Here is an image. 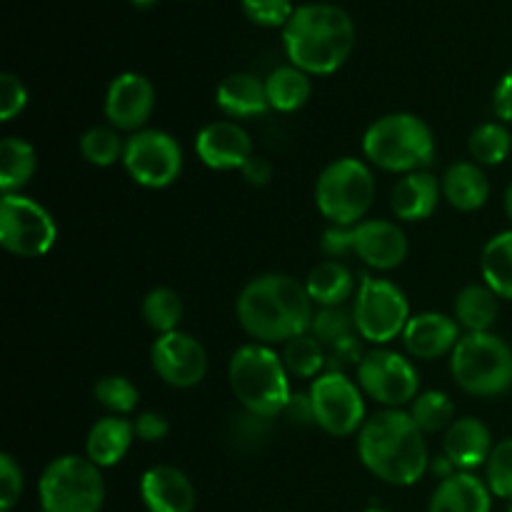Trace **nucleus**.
<instances>
[{
    "mask_svg": "<svg viewBox=\"0 0 512 512\" xmlns=\"http://www.w3.org/2000/svg\"><path fill=\"white\" fill-rule=\"evenodd\" d=\"M313 300L308 288L290 275H260L238 295V320L258 343H288L310 333Z\"/></svg>",
    "mask_w": 512,
    "mask_h": 512,
    "instance_id": "obj_1",
    "label": "nucleus"
},
{
    "mask_svg": "<svg viewBox=\"0 0 512 512\" xmlns=\"http://www.w3.org/2000/svg\"><path fill=\"white\" fill-rule=\"evenodd\" d=\"M358 453L365 468L388 485H415L430 468L423 430L410 413L388 408L365 420L360 428Z\"/></svg>",
    "mask_w": 512,
    "mask_h": 512,
    "instance_id": "obj_2",
    "label": "nucleus"
},
{
    "mask_svg": "<svg viewBox=\"0 0 512 512\" xmlns=\"http://www.w3.org/2000/svg\"><path fill=\"white\" fill-rule=\"evenodd\" d=\"M283 43L290 65L308 75H330L353 53V18L340 5L305 3L283 28Z\"/></svg>",
    "mask_w": 512,
    "mask_h": 512,
    "instance_id": "obj_3",
    "label": "nucleus"
},
{
    "mask_svg": "<svg viewBox=\"0 0 512 512\" xmlns=\"http://www.w3.org/2000/svg\"><path fill=\"white\" fill-rule=\"evenodd\" d=\"M228 378L240 405L258 418L270 420L280 415L293 395L283 358L263 343L235 350L228 365Z\"/></svg>",
    "mask_w": 512,
    "mask_h": 512,
    "instance_id": "obj_4",
    "label": "nucleus"
},
{
    "mask_svg": "<svg viewBox=\"0 0 512 512\" xmlns=\"http://www.w3.org/2000/svg\"><path fill=\"white\" fill-rule=\"evenodd\" d=\"M365 158L390 173H418L435 158L433 130L413 113L375 120L363 138Z\"/></svg>",
    "mask_w": 512,
    "mask_h": 512,
    "instance_id": "obj_5",
    "label": "nucleus"
},
{
    "mask_svg": "<svg viewBox=\"0 0 512 512\" xmlns=\"http://www.w3.org/2000/svg\"><path fill=\"white\" fill-rule=\"evenodd\" d=\"M460 390L490 398L512 388V348L500 335L465 333L450 358Z\"/></svg>",
    "mask_w": 512,
    "mask_h": 512,
    "instance_id": "obj_6",
    "label": "nucleus"
},
{
    "mask_svg": "<svg viewBox=\"0 0 512 512\" xmlns=\"http://www.w3.org/2000/svg\"><path fill=\"white\" fill-rule=\"evenodd\" d=\"M40 508L43 512H100L105 483L100 468L80 455L50 460L40 475Z\"/></svg>",
    "mask_w": 512,
    "mask_h": 512,
    "instance_id": "obj_7",
    "label": "nucleus"
},
{
    "mask_svg": "<svg viewBox=\"0 0 512 512\" xmlns=\"http://www.w3.org/2000/svg\"><path fill=\"white\" fill-rule=\"evenodd\" d=\"M375 198V178L358 158L333 160L315 185L318 210L333 225H358Z\"/></svg>",
    "mask_w": 512,
    "mask_h": 512,
    "instance_id": "obj_8",
    "label": "nucleus"
},
{
    "mask_svg": "<svg viewBox=\"0 0 512 512\" xmlns=\"http://www.w3.org/2000/svg\"><path fill=\"white\" fill-rule=\"evenodd\" d=\"M355 330L368 343L385 345L403 335L410 315L408 298L395 283L385 278L363 275L353 303Z\"/></svg>",
    "mask_w": 512,
    "mask_h": 512,
    "instance_id": "obj_9",
    "label": "nucleus"
},
{
    "mask_svg": "<svg viewBox=\"0 0 512 512\" xmlns=\"http://www.w3.org/2000/svg\"><path fill=\"white\" fill-rule=\"evenodd\" d=\"M58 238L53 215L35 200L8 193L0 200V243L18 258H40Z\"/></svg>",
    "mask_w": 512,
    "mask_h": 512,
    "instance_id": "obj_10",
    "label": "nucleus"
},
{
    "mask_svg": "<svg viewBox=\"0 0 512 512\" xmlns=\"http://www.w3.org/2000/svg\"><path fill=\"white\" fill-rule=\"evenodd\" d=\"M123 165L143 188H168L180 178L183 150L165 130H138L125 140Z\"/></svg>",
    "mask_w": 512,
    "mask_h": 512,
    "instance_id": "obj_11",
    "label": "nucleus"
},
{
    "mask_svg": "<svg viewBox=\"0 0 512 512\" xmlns=\"http://www.w3.org/2000/svg\"><path fill=\"white\" fill-rule=\"evenodd\" d=\"M315 425L335 438H348L365 425V403L360 388L345 373H323L310 388Z\"/></svg>",
    "mask_w": 512,
    "mask_h": 512,
    "instance_id": "obj_12",
    "label": "nucleus"
},
{
    "mask_svg": "<svg viewBox=\"0 0 512 512\" xmlns=\"http://www.w3.org/2000/svg\"><path fill=\"white\" fill-rule=\"evenodd\" d=\"M358 383L368 398L400 408L418 398L420 378L415 365L395 350H373L358 365Z\"/></svg>",
    "mask_w": 512,
    "mask_h": 512,
    "instance_id": "obj_13",
    "label": "nucleus"
},
{
    "mask_svg": "<svg viewBox=\"0 0 512 512\" xmlns=\"http://www.w3.org/2000/svg\"><path fill=\"white\" fill-rule=\"evenodd\" d=\"M153 370L173 388H193L208 373V353L188 333H165L150 348Z\"/></svg>",
    "mask_w": 512,
    "mask_h": 512,
    "instance_id": "obj_14",
    "label": "nucleus"
},
{
    "mask_svg": "<svg viewBox=\"0 0 512 512\" xmlns=\"http://www.w3.org/2000/svg\"><path fill=\"white\" fill-rule=\"evenodd\" d=\"M155 108V90L145 75L120 73L105 93V118L115 130L138 133Z\"/></svg>",
    "mask_w": 512,
    "mask_h": 512,
    "instance_id": "obj_15",
    "label": "nucleus"
},
{
    "mask_svg": "<svg viewBox=\"0 0 512 512\" xmlns=\"http://www.w3.org/2000/svg\"><path fill=\"white\" fill-rule=\"evenodd\" d=\"M195 153L213 170H240L253 158V140L233 120H218L200 130Z\"/></svg>",
    "mask_w": 512,
    "mask_h": 512,
    "instance_id": "obj_16",
    "label": "nucleus"
},
{
    "mask_svg": "<svg viewBox=\"0 0 512 512\" xmlns=\"http://www.w3.org/2000/svg\"><path fill=\"white\" fill-rule=\"evenodd\" d=\"M355 253L375 270H393L408 258V238L390 220H363L355 225Z\"/></svg>",
    "mask_w": 512,
    "mask_h": 512,
    "instance_id": "obj_17",
    "label": "nucleus"
},
{
    "mask_svg": "<svg viewBox=\"0 0 512 512\" xmlns=\"http://www.w3.org/2000/svg\"><path fill=\"white\" fill-rule=\"evenodd\" d=\"M460 338L463 335L458 320L443 313L413 315L403 330L405 350L420 360H435L445 353H453Z\"/></svg>",
    "mask_w": 512,
    "mask_h": 512,
    "instance_id": "obj_18",
    "label": "nucleus"
},
{
    "mask_svg": "<svg viewBox=\"0 0 512 512\" xmlns=\"http://www.w3.org/2000/svg\"><path fill=\"white\" fill-rule=\"evenodd\" d=\"M140 495L150 512H193L195 488L183 470L155 465L140 480Z\"/></svg>",
    "mask_w": 512,
    "mask_h": 512,
    "instance_id": "obj_19",
    "label": "nucleus"
},
{
    "mask_svg": "<svg viewBox=\"0 0 512 512\" xmlns=\"http://www.w3.org/2000/svg\"><path fill=\"white\" fill-rule=\"evenodd\" d=\"M493 448L488 425L480 423L478 418H460L445 430L443 455H448L455 468L465 470V473L488 463Z\"/></svg>",
    "mask_w": 512,
    "mask_h": 512,
    "instance_id": "obj_20",
    "label": "nucleus"
},
{
    "mask_svg": "<svg viewBox=\"0 0 512 512\" xmlns=\"http://www.w3.org/2000/svg\"><path fill=\"white\" fill-rule=\"evenodd\" d=\"M440 190L443 185L438 178L425 170L418 173H408L390 195V208H393L395 218L405 220V223H415V220H425L435 213L440 203Z\"/></svg>",
    "mask_w": 512,
    "mask_h": 512,
    "instance_id": "obj_21",
    "label": "nucleus"
},
{
    "mask_svg": "<svg viewBox=\"0 0 512 512\" xmlns=\"http://www.w3.org/2000/svg\"><path fill=\"white\" fill-rule=\"evenodd\" d=\"M490 488L473 473L458 470L453 478L443 480L433 493L428 512H490L493 498Z\"/></svg>",
    "mask_w": 512,
    "mask_h": 512,
    "instance_id": "obj_22",
    "label": "nucleus"
},
{
    "mask_svg": "<svg viewBox=\"0 0 512 512\" xmlns=\"http://www.w3.org/2000/svg\"><path fill=\"white\" fill-rule=\"evenodd\" d=\"M215 103L230 118H258L270 108L265 83L250 73L228 75L215 90Z\"/></svg>",
    "mask_w": 512,
    "mask_h": 512,
    "instance_id": "obj_23",
    "label": "nucleus"
},
{
    "mask_svg": "<svg viewBox=\"0 0 512 512\" xmlns=\"http://www.w3.org/2000/svg\"><path fill=\"white\" fill-rule=\"evenodd\" d=\"M440 185H443V198L463 213L480 210L490 198L488 175L478 163H468V160L450 165Z\"/></svg>",
    "mask_w": 512,
    "mask_h": 512,
    "instance_id": "obj_24",
    "label": "nucleus"
},
{
    "mask_svg": "<svg viewBox=\"0 0 512 512\" xmlns=\"http://www.w3.org/2000/svg\"><path fill=\"white\" fill-rule=\"evenodd\" d=\"M133 438V423H128L120 415L103 418L90 428L88 440H85V455L98 468H113V465H118L125 458Z\"/></svg>",
    "mask_w": 512,
    "mask_h": 512,
    "instance_id": "obj_25",
    "label": "nucleus"
},
{
    "mask_svg": "<svg viewBox=\"0 0 512 512\" xmlns=\"http://www.w3.org/2000/svg\"><path fill=\"white\" fill-rule=\"evenodd\" d=\"M310 300L320 308H335L343 305L355 293V278L340 260H323L310 270L305 280Z\"/></svg>",
    "mask_w": 512,
    "mask_h": 512,
    "instance_id": "obj_26",
    "label": "nucleus"
},
{
    "mask_svg": "<svg viewBox=\"0 0 512 512\" xmlns=\"http://www.w3.org/2000/svg\"><path fill=\"white\" fill-rule=\"evenodd\" d=\"M38 168V155L35 148L23 138H5L0 143V190L3 195L18 193L20 188L30 183Z\"/></svg>",
    "mask_w": 512,
    "mask_h": 512,
    "instance_id": "obj_27",
    "label": "nucleus"
},
{
    "mask_svg": "<svg viewBox=\"0 0 512 512\" xmlns=\"http://www.w3.org/2000/svg\"><path fill=\"white\" fill-rule=\"evenodd\" d=\"M498 318V295L488 285H468L455 298V320L468 333H490Z\"/></svg>",
    "mask_w": 512,
    "mask_h": 512,
    "instance_id": "obj_28",
    "label": "nucleus"
},
{
    "mask_svg": "<svg viewBox=\"0 0 512 512\" xmlns=\"http://www.w3.org/2000/svg\"><path fill=\"white\" fill-rule=\"evenodd\" d=\"M265 90H268L270 108L280 110V113H295L308 103L313 88H310V75L305 70L295 68V65H283L268 75Z\"/></svg>",
    "mask_w": 512,
    "mask_h": 512,
    "instance_id": "obj_29",
    "label": "nucleus"
},
{
    "mask_svg": "<svg viewBox=\"0 0 512 512\" xmlns=\"http://www.w3.org/2000/svg\"><path fill=\"white\" fill-rule=\"evenodd\" d=\"M485 285L498 298L512 300V230L498 233L488 240L480 258Z\"/></svg>",
    "mask_w": 512,
    "mask_h": 512,
    "instance_id": "obj_30",
    "label": "nucleus"
},
{
    "mask_svg": "<svg viewBox=\"0 0 512 512\" xmlns=\"http://www.w3.org/2000/svg\"><path fill=\"white\" fill-rule=\"evenodd\" d=\"M283 365L295 378H315L328 365V353H325V345L318 338L303 333L285 343Z\"/></svg>",
    "mask_w": 512,
    "mask_h": 512,
    "instance_id": "obj_31",
    "label": "nucleus"
},
{
    "mask_svg": "<svg viewBox=\"0 0 512 512\" xmlns=\"http://www.w3.org/2000/svg\"><path fill=\"white\" fill-rule=\"evenodd\" d=\"M143 318L158 335L175 333L183 320V300L170 288H153L143 300Z\"/></svg>",
    "mask_w": 512,
    "mask_h": 512,
    "instance_id": "obj_32",
    "label": "nucleus"
},
{
    "mask_svg": "<svg viewBox=\"0 0 512 512\" xmlns=\"http://www.w3.org/2000/svg\"><path fill=\"white\" fill-rule=\"evenodd\" d=\"M410 418L415 420V425L423 433H440V430H448L455 423V405L440 390H425L413 400Z\"/></svg>",
    "mask_w": 512,
    "mask_h": 512,
    "instance_id": "obj_33",
    "label": "nucleus"
},
{
    "mask_svg": "<svg viewBox=\"0 0 512 512\" xmlns=\"http://www.w3.org/2000/svg\"><path fill=\"white\" fill-rule=\"evenodd\" d=\"M468 148L478 165H500L512 150V135L505 125L483 123L470 133Z\"/></svg>",
    "mask_w": 512,
    "mask_h": 512,
    "instance_id": "obj_34",
    "label": "nucleus"
},
{
    "mask_svg": "<svg viewBox=\"0 0 512 512\" xmlns=\"http://www.w3.org/2000/svg\"><path fill=\"white\" fill-rule=\"evenodd\" d=\"M80 153L88 160L90 165H98V168H110L118 160H123L125 143L120 140L118 130L115 128H90L85 130L83 138H80Z\"/></svg>",
    "mask_w": 512,
    "mask_h": 512,
    "instance_id": "obj_35",
    "label": "nucleus"
},
{
    "mask_svg": "<svg viewBox=\"0 0 512 512\" xmlns=\"http://www.w3.org/2000/svg\"><path fill=\"white\" fill-rule=\"evenodd\" d=\"M353 333H358V330H355L353 310H348L345 305L315 310L313 325H310V335L318 338L325 348H330V345H335L338 340L348 338V335Z\"/></svg>",
    "mask_w": 512,
    "mask_h": 512,
    "instance_id": "obj_36",
    "label": "nucleus"
},
{
    "mask_svg": "<svg viewBox=\"0 0 512 512\" xmlns=\"http://www.w3.org/2000/svg\"><path fill=\"white\" fill-rule=\"evenodd\" d=\"M138 388L128 378L108 375L95 383V400L113 415H128L138 408Z\"/></svg>",
    "mask_w": 512,
    "mask_h": 512,
    "instance_id": "obj_37",
    "label": "nucleus"
},
{
    "mask_svg": "<svg viewBox=\"0 0 512 512\" xmlns=\"http://www.w3.org/2000/svg\"><path fill=\"white\" fill-rule=\"evenodd\" d=\"M488 488L495 498L512 503V438L493 448L488 458Z\"/></svg>",
    "mask_w": 512,
    "mask_h": 512,
    "instance_id": "obj_38",
    "label": "nucleus"
},
{
    "mask_svg": "<svg viewBox=\"0 0 512 512\" xmlns=\"http://www.w3.org/2000/svg\"><path fill=\"white\" fill-rule=\"evenodd\" d=\"M250 23L260 28H285L295 13L293 0H240Z\"/></svg>",
    "mask_w": 512,
    "mask_h": 512,
    "instance_id": "obj_39",
    "label": "nucleus"
},
{
    "mask_svg": "<svg viewBox=\"0 0 512 512\" xmlns=\"http://www.w3.org/2000/svg\"><path fill=\"white\" fill-rule=\"evenodd\" d=\"M25 105H28V90L23 80L13 73L0 75V120L8 123L15 115L23 113Z\"/></svg>",
    "mask_w": 512,
    "mask_h": 512,
    "instance_id": "obj_40",
    "label": "nucleus"
},
{
    "mask_svg": "<svg viewBox=\"0 0 512 512\" xmlns=\"http://www.w3.org/2000/svg\"><path fill=\"white\" fill-rule=\"evenodd\" d=\"M23 493V473L13 455H0V512H10Z\"/></svg>",
    "mask_w": 512,
    "mask_h": 512,
    "instance_id": "obj_41",
    "label": "nucleus"
},
{
    "mask_svg": "<svg viewBox=\"0 0 512 512\" xmlns=\"http://www.w3.org/2000/svg\"><path fill=\"white\" fill-rule=\"evenodd\" d=\"M325 350H328V365H325V373H343L348 365H360L365 358L363 343H360L358 333L338 340V343L330 345V348Z\"/></svg>",
    "mask_w": 512,
    "mask_h": 512,
    "instance_id": "obj_42",
    "label": "nucleus"
},
{
    "mask_svg": "<svg viewBox=\"0 0 512 512\" xmlns=\"http://www.w3.org/2000/svg\"><path fill=\"white\" fill-rule=\"evenodd\" d=\"M320 248L330 258H343V255L355 253V225H333L325 230Z\"/></svg>",
    "mask_w": 512,
    "mask_h": 512,
    "instance_id": "obj_43",
    "label": "nucleus"
},
{
    "mask_svg": "<svg viewBox=\"0 0 512 512\" xmlns=\"http://www.w3.org/2000/svg\"><path fill=\"white\" fill-rule=\"evenodd\" d=\"M133 430H135V438H140L143 443H160V440L168 438L170 425L163 415L148 410V413H140L138 418H135Z\"/></svg>",
    "mask_w": 512,
    "mask_h": 512,
    "instance_id": "obj_44",
    "label": "nucleus"
},
{
    "mask_svg": "<svg viewBox=\"0 0 512 512\" xmlns=\"http://www.w3.org/2000/svg\"><path fill=\"white\" fill-rule=\"evenodd\" d=\"M283 413L288 415L290 423L295 425H315V410H313V400H310V395L293 393Z\"/></svg>",
    "mask_w": 512,
    "mask_h": 512,
    "instance_id": "obj_45",
    "label": "nucleus"
},
{
    "mask_svg": "<svg viewBox=\"0 0 512 512\" xmlns=\"http://www.w3.org/2000/svg\"><path fill=\"white\" fill-rule=\"evenodd\" d=\"M493 108L495 115L505 123H512V68L500 78L498 88L493 93Z\"/></svg>",
    "mask_w": 512,
    "mask_h": 512,
    "instance_id": "obj_46",
    "label": "nucleus"
},
{
    "mask_svg": "<svg viewBox=\"0 0 512 512\" xmlns=\"http://www.w3.org/2000/svg\"><path fill=\"white\" fill-rule=\"evenodd\" d=\"M240 173H243V178L248 180L250 185H265L270 178H273V165H270L268 158L253 155V158L240 168Z\"/></svg>",
    "mask_w": 512,
    "mask_h": 512,
    "instance_id": "obj_47",
    "label": "nucleus"
},
{
    "mask_svg": "<svg viewBox=\"0 0 512 512\" xmlns=\"http://www.w3.org/2000/svg\"><path fill=\"white\" fill-rule=\"evenodd\" d=\"M428 470L435 475V478H440V483H443V480H448V478H453V475L458 473V468H455L453 460H450L448 455H438V458L430 460Z\"/></svg>",
    "mask_w": 512,
    "mask_h": 512,
    "instance_id": "obj_48",
    "label": "nucleus"
},
{
    "mask_svg": "<svg viewBox=\"0 0 512 512\" xmlns=\"http://www.w3.org/2000/svg\"><path fill=\"white\" fill-rule=\"evenodd\" d=\"M505 210H508V215L512 220V183L508 185V190H505Z\"/></svg>",
    "mask_w": 512,
    "mask_h": 512,
    "instance_id": "obj_49",
    "label": "nucleus"
},
{
    "mask_svg": "<svg viewBox=\"0 0 512 512\" xmlns=\"http://www.w3.org/2000/svg\"><path fill=\"white\" fill-rule=\"evenodd\" d=\"M130 3H133L135 5V8H153V5L155 3H158V0H130Z\"/></svg>",
    "mask_w": 512,
    "mask_h": 512,
    "instance_id": "obj_50",
    "label": "nucleus"
},
{
    "mask_svg": "<svg viewBox=\"0 0 512 512\" xmlns=\"http://www.w3.org/2000/svg\"><path fill=\"white\" fill-rule=\"evenodd\" d=\"M365 512H388V510H383V508H368Z\"/></svg>",
    "mask_w": 512,
    "mask_h": 512,
    "instance_id": "obj_51",
    "label": "nucleus"
},
{
    "mask_svg": "<svg viewBox=\"0 0 512 512\" xmlns=\"http://www.w3.org/2000/svg\"><path fill=\"white\" fill-rule=\"evenodd\" d=\"M508 512H512V503H510V508H508Z\"/></svg>",
    "mask_w": 512,
    "mask_h": 512,
    "instance_id": "obj_52",
    "label": "nucleus"
}]
</instances>
